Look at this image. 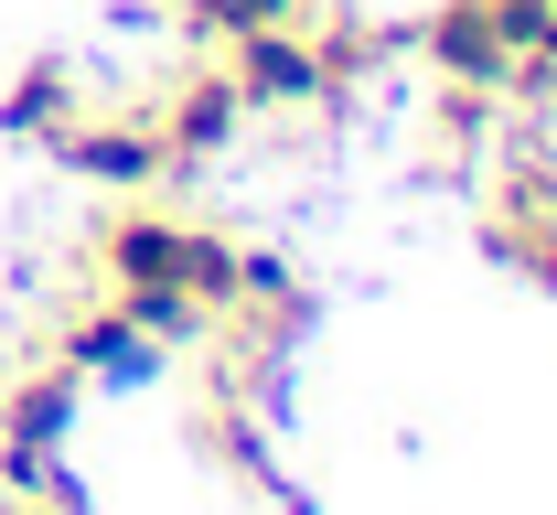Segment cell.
Instances as JSON below:
<instances>
[{"label": "cell", "mask_w": 557, "mask_h": 515, "mask_svg": "<svg viewBox=\"0 0 557 515\" xmlns=\"http://www.w3.org/2000/svg\"><path fill=\"white\" fill-rule=\"evenodd\" d=\"M236 97L247 108H311V97H333V75H322V44L300 33V22H258V33H236Z\"/></svg>", "instance_id": "obj_1"}, {"label": "cell", "mask_w": 557, "mask_h": 515, "mask_svg": "<svg viewBox=\"0 0 557 515\" xmlns=\"http://www.w3.org/2000/svg\"><path fill=\"white\" fill-rule=\"evenodd\" d=\"M236 119H247V97H236V75H183L172 97H161V150L172 161H205V150H225L236 140Z\"/></svg>", "instance_id": "obj_2"}, {"label": "cell", "mask_w": 557, "mask_h": 515, "mask_svg": "<svg viewBox=\"0 0 557 515\" xmlns=\"http://www.w3.org/2000/svg\"><path fill=\"white\" fill-rule=\"evenodd\" d=\"M54 150H65L75 172H97V183H150V172H172L161 130H139V119H119V130H97V119H65V130H54Z\"/></svg>", "instance_id": "obj_3"}, {"label": "cell", "mask_w": 557, "mask_h": 515, "mask_svg": "<svg viewBox=\"0 0 557 515\" xmlns=\"http://www.w3.org/2000/svg\"><path fill=\"white\" fill-rule=\"evenodd\" d=\"M65 366L75 376H139V366H161V344L129 322V301H108V311H75L65 322Z\"/></svg>", "instance_id": "obj_4"}, {"label": "cell", "mask_w": 557, "mask_h": 515, "mask_svg": "<svg viewBox=\"0 0 557 515\" xmlns=\"http://www.w3.org/2000/svg\"><path fill=\"white\" fill-rule=\"evenodd\" d=\"M65 419H75V376H22L11 397H0V451H54L65 441Z\"/></svg>", "instance_id": "obj_5"}, {"label": "cell", "mask_w": 557, "mask_h": 515, "mask_svg": "<svg viewBox=\"0 0 557 515\" xmlns=\"http://www.w3.org/2000/svg\"><path fill=\"white\" fill-rule=\"evenodd\" d=\"M183 22H194L205 44H236V33H258V22H300V0H183Z\"/></svg>", "instance_id": "obj_6"}, {"label": "cell", "mask_w": 557, "mask_h": 515, "mask_svg": "<svg viewBox=\"0 0 557 515\" xmlns=\"http://www.w3.org/2000/svg\"><path fill=\"white\" fill-rule=\"evenodd\" d=\"M75 119V86H65V65H44L33 86H11V130H33V140H54Z\"/></svg>", "instance_id": "obj_7"}]
</instances>
